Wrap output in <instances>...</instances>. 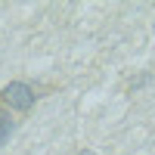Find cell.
Returning <instances> with one entry per match:
<instances>
[{"mask_svg":"<svg viewBox=\"0 0 155 155\" xmlns=\"http://www.w3.org/2000/svg\"><path fill=\"white\" fill-rule=\"evenodd\" d=\"M37 102V90L25 81H9L6 87H0V106H6L9 112L28 115Z\"/></svg>","mask_w":155,"mask_h":155,"instance_id":"1","label":"cell"},{"mask_svg":"<svg viewBox=\"0 0 155 155\" xmlns=\"http://www.w3.org/2000/svg\"><path fill=\"white\" fill-rule=\"evenodd\" d=\"M16 118H12V112L6 109V106H0V146H6L9 143V137L16 134Z\"/></svg>","mask_w":155,"mask_h":155,"instance_id":"2","label":"cell"},{"mask_svg":"<svg viewBox=\"0 0 155 155\" xmlns=\"http://www.w3.org/2000/svg\"><path fill=\"white\" fill-rule=\"evenodd\" d=\"M152 84V71H140V74H130V78H127V81H124V93H140V90H143V87H149Z\"/></svg>","mask_w":155,"mask_h":155,"instance_id":"3","label":"cell"},{"mask_svg":"<svg viewBox=\"0 0 155 155\" xmlns=\"http://www.w3.org/2000/svg\"><path fill=\"white\" fill-rule=\"evenodd\" d=\"M74 155H96V152H93V149H78Z\"/></svg>","mask_w":155,"mask_h":155,"instance_id":"4","label":"cell"},{"mask_svg":"<svg viewBox=\"0 0 155 155\" xmlns=\"http://www.w3.org/2000/svg\"><path fill=\"white\" fill-rule=\"evenodd\" d=\"M152 31H155V25H152Z\"/></svg>","mask_w":155,"mask_h":155,"instance_id":"5","label":"cell"}]
</instances>
